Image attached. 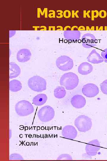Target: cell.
<instances>
[{"instance_id": "cell-23", "label": "cell", "mask_w": 107, "mask_h": 161, "mask_svg": "<svg viewBox=\"0 0 107 161\" xmlns=\"http://www.w3.org/2000/svg\"><path fill=\"white\" fill-rule=\"evenodd\" d=\"M101 55L104 61L107 63V48L104 49L102 51Z\"/></svg>"}, {"instance_id": "cell-1", "label": "cell", "mask_w": 107, "mask_h": 161, "mask_svg": "<svg viewBox=\"0 0 107 161\" xmlns=\"http://www.w3.org/2000/svg\"><path fill=\"white\" fill-rule=\"evenodd\" d=\"M79 82L78 76L71 72L63 74L60 80V85L64 86L66 89L68 90H72L78 86Z\"/></svg>"}, {"instance_id": "cell-9", "label": "cell", "mask_w": 107, "mask_h": 161, "mask_svg": "<svg viewBox=\"0 0 107 161\" xmlns=\"http://www.w3.org/2000/svg\"><path fill=\"white\" fill-rule=\"evenodd\" d=\"M97 41L92 34L87 33L84 34L81 38L82 46L84 48H90L96 46Z\"/></svg>"}, {"instance_id": "cell-16", "label": "cell", "mask_w": 107, "mask_h": 161, "mask_svg": "<svg viewBox=\"0 0 107 161\" xmlns=\"http://www.w3.org/2000/svg\"><path fill=\"white\" fill-rule=\"evenodd\" d=\"M9 68L10 78H15L20 75L21 72V69L15 63L13 62H10Z\"/></svg>"}, {"instance_id": "cell-13", "label": "cell", "mask_w": 107, "mask_h": 161, "mask_svg": "<svg viewBox=\"0 0 107 161\" xmlns=\"http://www.w3.org/2000/svg\"><path fill=\"white\" fill-rule=\"evenodd\" d=\"M88 61L94 64H98L104 61L100 55L95 49L92 50L87 58Z\"/></svg>"}, {"instance_id": "cell-2", "label": "cell", "mask_w": 107, "mask_h": 161, "mask_svg": "<svg viewBox=\"0 0 107 161\" xmlns=\"http://www.w3.org/2000/svg\"><path fill=\"white\" fill-rule=\"evenodd\" d=\"M29 87L32 90L41 92L46 89V81L43 78L38 75L34 76L28 80Z\"/></svg>"}, {"instance_id": "cell-3", "label": "cell", "mask_w": 107, "mask_h": 161, "mask_svg": "<svg viewBox=\"0 0 107 161\" xmlns=\"http://www.w3.org/2000/svg\"><path fill=\"white\" fill-rule=\"evenodd\" d=\"M17 114L20 116H28L34 112V108L32 104L29 101L23 100L16 103L15 106Z\"/></svg>"}, {"instance_id": "cell-8", "label": "cell", "mask_w": 107, "mask_h": 161, "mask_svg": "<svg viewBox=\"0 0 107 161\" xmlns=\"http://www.w3.org/2000/svg\"><path fill=\"white\" fill-rule=\"evenodd\" d=\"M99 92L98 87L92 83H88L84 85L82 89L83 95L88 97H95L98 94Z\"/></svg>"}, {"instance_id": "cell-22", "label": "cell", "mask_w": 107, "mask_h": 161, "mask_svg": "<svg viewBox=\"0 0 107 161\" xmlns=\"http://www.w3.org/2000/svg\"><path fill=\"white\" fill-rule=\"evenodd\" d=\"M57 160H72L73 159L72 157L69 154H62L59 155Z\"/></svg>"}, {"instance_id": "cell-5", "label": "cell", "mask_w": 107, "mask_h": 161, "mask_svg": "<svg viewBox=\"0 0 107 161\" xmlns=\"http://www.w3.org/2000/svg\"><path fill=\"white\" fill-rule=\"evenodd\" d=\"M55 116V111L51 106L46 105L38 111L37 116L40 120L43 122L49 121L52 120Z\"/></svg>"}, {"instance_id": "cell-18", "label": "cell", "mask_w": 107, "mask_h": 161, "mask_svg": "<svg viewBox=\"0 0 107 161\" xmlns=\"http://www.w3.org/2000/svg\"><path fill=\"white\" fill-rule=\"evenodd\" d=\"M22 88L21 82L17 80L14 79L9 82V89L12 92H17L20 90Z\"/></svg>"}, {"instance_id": "cell-17", "label": "cell", "mask_w": 107, "mask_h": 161, "mask_svg": "<svg viewBox=\"0 0 107 161\" xmlns=\"http://www.w3.org/2000/svg\"><path fill=\"white\" fill-rule=\"evenodd\" d=\"M47 100V97L44 94H39L35 96L33 99V103L35 105L40 106L45 104Z\"/></svg>"}, {"instance_id": "cell-19", "label": "cell", "mask_w": 107, "mask_h": 161, "mask_svg": "<svg viewBox=\"0 0 107 161\" xmlns=\"http://www.w3.org/2000/svg\"><path fill=\"white\" fill-rule=\"evenodd\" d=\"M66 91L64 88L62 86H58L54 90V95L57 98H64L66 95Z\"/></svg>"}, {"instance_id": "cell-12", "label": "cell", "mask_w": 107, "mask_h": 161, "mask_svg": "<svg viewBox=\"0 0 107 161\" xmlns=\"http://www.w3.org/2000/svg\"><path fill=\"white\" fill-rule=\"evenodd\" d=\"M31 56V53L29 50L24 48L21 49L18 51L16 58L18 62L24 63L29 61Z\"/></svg>"}, {"instance_id": "cell-21", "label": "cell", "mask_w": 107, "mask_h": 161, "mask_svg": "<svg viewBox=\"0 0 107 161\" xmlns=\"http://www.w3.org/2000/svg\"><path fill=\"white\" fill-rule=\"evenodd\" d=\"M10 160H23V158L20 154L13 153L11 154L9 156Z\"/></svg>"}, {"instance_id": "cell-11", "label": "cell", "mask_w": 107, "mask_h": 161, "mask_svg": "<svg viewBox=\"0 0 107 161\" xmlns=\"http://www.w3.org/2000/svg\"><path fill=\"white\" fill-rule=\"evenodd\" d=\"M86 103L85 98L82 95H79L73 96L71 100L72 105L76 109H81L83 107Z\"/></svg>"}, {"instance_id": "cell-20", "label": "cell", "mask_w": 107, "mask_h": 161, "mask_svg": "<svg viewBox=\"0 0 107 161\" xmlns=\"http://www.w3.org/2000/svg\"><path fill=\"white\" fill-rule=\"evenodd\" d=\"M100 89L104 94L107 95V79L104 80L100 84Z\"/></svg>"}, {"instance_id": "cell-7", "label": "cell", "mask_w": 107, "mask_h": 161, "mask_svg": "<svg viewBox=\"0 0 107 161\" xmlns=\"http://www.w3.org/2000/svg\"><path fill=\"white\" fill-rule=\"evenodd\" d=\"M100 148V142L97 139H94L88 143L85 146L86 154L90 156L96 155Z\"/></svg>"}, {"instance_id": "cell-15", "label": "cell", "mask_w": 107, "mask_h": 161, "mask_svg": "<svg viewBox=\"0 0 107 161\" xmlns=\"http://www.w3.org/2000/svg\"><path fill=\"white\" fill-rule=\"evenodd\" d=\"M93 69L92 65L87 62L81 64L78 67V73L82 75H87L92 72Z\"/></svg>"}, {"instance_id": "cell-14", "label": "cell", "mask_w": 107, "mask_h": 161, "mask_svg": "<svg viewBox=\"0 0 107 161\" xmlns=\"http://www.w3.org/2000/svg\"><path fill=\"white\" fill-rule=\"evenodd\" d=\"M81 35L80 32L78 30H66L63 33L64 38L68 40H77L80 38Z\"/></svg>"}, {"instance_id": "cell-24", "label": "cell", "mask_w": 107, "mask_h": 161, "mask_svg": "<svg viewBox=\"0 0 107 161\" xmlns=\"http://www.w3.org/2000/svg\"><path fill=\"white\" fill-rule=\"evenodd\" d=\"M16 32L15 31L10 30L9 32V37L10 38L12 37L15 35Z\"/></svg>"}, {"instance_id": "cell-4", "label": "cell", "mask_w": 107, "mask_h": 161, "mask_svg": "<svg viewBox=\"0 0 107 161\" xmlns=\"http://www.w3.org/2000/svg\"><path fill=\"white\" fill-rule=\"evenodd\" d=\"M74 124L79 131L85 132L91 129L92 122L91 119L88 116L81 115L75 119Z\"/></svg>"}, {"instance_id": "cell-6", "label": "cell", "mask_w": 107, "mask_h": 161, "mask_svg": "<svg viewBox=\"0 0 107 161\" xmlns=\"http://www.w3.org/2000/svg\"><path fill=\"white\" fill-rule=\"evenodd\" d=\"M56 64L59 69L65 71L71 70L73 66V60L66 55L59 57L56 60Z\"/></svg>"}, {"instance_id": "cell-10", "label": "cell", "mask_w": 107, "mask_h": 161, "mask_svg": "<svg viewBox=\"0 0 107 161\" xmlns=\"http://www.w3.org/2000/svg\"><path fill=\"white\" fill-rule=\"evenodd\" d=\"M78 132L75 128L72 125H67L62 130V136L66 138L73 140L77 137Z\"/></svg>"}]
</instances>
